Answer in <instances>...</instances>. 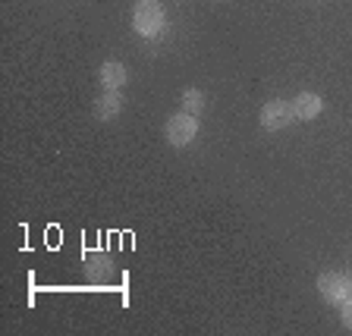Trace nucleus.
Here are the masks:
<instances>
[{
  "instance_id": "obj_7",
  "label": "nucleus",
  "mask_w": 352,
  "mask_h": 336,
  "mask_svg": "<svg viewBox=\"0 0 352 336\" xmlns=\"http://www.w3.org/2000/svg\"><path fill=\"white\" fill-rule=\"evenodd\" d=\"M120 110H123V98H120L117 91H104V95L95 101V117L98 120H113Z\"/></svg>"
},
{
  "instance_id": "obj_4",
  "label": "nucleus",
  "mask_w": 352,
  "mask_h": 336,
  "mask_svg": "<svg viewBox=\"0 0 352 336\" xmlns=\"http://www.w3.org/2000/svg\"><path fill=\"white\" fill-rule=\"evenodd\" d=\"M296 120L293 113V104H286V101H267L261 107V126L267 132H277V129H286V126Z\"/></svg>"
},
{
  "instance_id": "obj_6",
  "label": "nucleus",
  "mask_w": 352,
  "mask_h": 336,
  "mask_svg": "<svg viewBox=\"0 0 352 336\" xmlns=\"http://www.w3.org/2000/svg\"><path fill=\"white\" fill-rule=\"evenodd\" d=\"M321 110H324V101L318 95H311V91H302L293 101L296 120H315V117H321Z\"/></svg>"
},
{
  "instance_id": "obj_9",
  "label": "nucleus",
  "mask_w": 352,
  "mask_h": 336,
  "mask_svg": "<svg viewBox=\"0 0 352 336\" xmlns=\"http://www.w3.org/2000/svg\"><path fill=\"white\" fill-rule=\"evenodd\" d=\"M343 324L352 330V299H346V302H343Z\"/></svg>"
},
{
  "instance_id": "obj_8",
  "label": "nucleus",
  "mask_w": 352,
  "mask_h": 336,
  "mask_svg": "<svg viewBox=\"0 0 352 336\" xmlns=\"http://www.w3.org/2000/svg\"><path fill=\"white\" fill-rule=\"evenodd\" d=\"M183 110L195 117L198 110H205V95H201L198 88H186L183 91Z\"/></svg>"
},
{
  "instance_id": "obj_2",
  "label": "nucleus",
  "mask_w": 352,
  "mask_h": 336,
  "mask_svg": "<svg viewBox=\"0 0 352 336\" xmlns=\"http://www.w3.org/2000/svg\"><path fill=\"white\" fill-rule=\"evenodd\" d=\"M164 132H167V142L176 148H186L195 142L198 135V120L192 117V113H173V117L167 120V126H164Z\"/></svg>"
},
{
  "instance_id": "obj_3",
  "label": "nucleus",
  "mask_w": 352,
  "mask_h": 336,
  "mask_svg": "<svg viewBox=\"0 0 352 336\" xmlns=\"http://www.w3.org/2000/svg\"><path fill=\"white\" fill-rule=\"evenodd\" d=\"M318 293L330 305H343L346 299H352V280L343 277V273H321L318 277Z\"/></svg>"
},
{
  "instance_id": "obj_5",
  "label": "nucleus",
  "mask_w": 352,
  "mask_h": 336,
  "mask_svg": "<svg viewBox=\"0 0 352 336\" xmlns=\"http://www.w3.org/2000/svg\"><path fill=\"white\" fill-rule=\"evenodd\" d=\"M126 79H129V73H126V66L117 63V60H107V63L101 66V85H104V91H120V88L126 85Z\"/></svg>"
},
{
  "instance_id": "obj_1",
  "label": "nucleus",
  "mask_w": 352,
  "mask_h": 336,
  "mask_svg": "<svg viewBox=\"0 0 352 336\" xmlns=\"http://www.w3.org/2000/svg\"><path fill=\"white\" fill-rule=\"evenodd\" d=\"M132 25L142 38H157L164 32V7L157 0H139L132 10Z\"/></svg>"
}]
</instances>
